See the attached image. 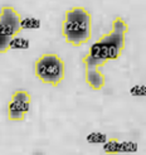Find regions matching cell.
Wrapping results in <instances>:
<instances>
[{"instance_id": "cell-1", "label": "cell", "mask_w": 146, "mask_h": 155, "mask_svg": "<svg viewBox=\"0 0 146 155\" xmlns=\"http://www.w3.org/2000/svg\"><path fill=\"white\" fill-rule=\"evenodd\" d=\"M128 32V24L117 17L112 20L111 32L103 34L99 39L92 44L89 52L82 62L87 69H99L107 62L116 61L121 57L125 48L126 34Z\"/></svg>"}, {"instance_id": "cell-2", "label": "cell", "mask_w": 146, "mask_h": 155, "mask_svg": "<svg viewBox=\"0 0 146 155\" xmlns=\"http://www.w3.org/2000/svg\"><path fill=\"white\" fill-rule=\"evenodd\" d=\"M62 35L73 47H81L91 41L92 15L82 6H76L66 13L62 21Z\"/></svg>"}, {"instance_id": "cell-3", "label": "cell", "mask_w": 146, "mask_h": 155, "mask_svg": "<svg viewBox=\"0 0 146 155\" xmlns=\"http://www.w3.org/2000/svg\"><path fill=\"white\" fill-rule=\"evenodd\" d=\"M35 76L43 83L57 87L64 80L66 64L64 61L56 53H45L38 58L34 66Z\"/></svg>"}, {"instance_id": "cell-4", "label": "cell", "mask_w": 146, "mask_h": 155, "mask_svg": "<svg viewBox=\"0 0 146 155\" xmlns=\"http://www.w3.org/2000/svg\"><path fill=\"white\" fill-rule=\"evenodd\" d=\"M21 17L13 6H3L0 9V35L14 41L21 32Z\"/></svg>"}, {"instance_id": "cell-5", "label": "cell", "mask_w": 146, "mask_h": 155, "mask_svg": "<svg viewBox=\"0 0 146 155\" xmlns=\"http://www.w3.org/2000/svg\"><path fill=\"white\" fill-rule=\"evenodd\" d=\"M32 96L25 90L15 91L8 104V119L10 121H23L30 110Z\"/></svg>"}, {"instance_id": "cell-6", "label": "cell", "mask_w": 146, "mask_h": 155, "mask_svg": "<svg viewBox=\"0 0 146 155\" xmlns=\"http://www.w3.org/2000/svg\"><path fill=\"white\" fill-rule=\"evenodd\" d=\"M86 82L95 91H99L105 87L106 77L99 69H87L86 68Z\"/></svg>"}, {"instance_id": "cell-7", "label": "cell", "mask_w": 146, "mask_h": 155, "mask_svg": "<svg viewBox=\"0 0 146 155\" xmlns=\"http://www.w3.org/2000/svg\"><path fill=\"white\" fill-rule=\"evenodd\" d=\"M121 144H122V141H120L118 139H110V140H107L105 143L103 150L106 154H110V155L120 154L121 153Z\"/></svg>"}, {"instance_id": "cell-8", "label": "cell", "mask_w": 146, "mask_h": 155, "mask_svg": "<svg viewBox=\"0 0 146 155\" xmlns=\"http://www.w3.org/2000/svg\"><path fill=\"white\" fill-rule=\"evenodd\" d=\"M106 134L102 133H91L89 135H87V141L89 144H101V143H106Z\"/></svg>"}, {"instance_id": "cell-9", "label": "cell", "mask_w": 146, "mask_h": 155, "mask_svg": "<svg viewBox=\"0 0 146 155\" xmlns=\"http://www.w3.org/2000/svg\"><path fill=\"white\" fill-rule=\"evenodd\" d=\"M130 94L134 97H146V86L145 84H136L130 88Z\"/></svg>"}, {"instance_id": "cell-10", "label": "cell", "mask_w": 146, "mask_h": 155, "mask_svg": "<svg viewBox=\"0 0 146 155\" xmlns=\"http://www.w3.org/2000/svg\"><path fill=\"white\" fill-rule=\"evenodd\" d=\"M137 151V144L134 141H122L121 153H135Z\"/></svg>"}]
</instances>
